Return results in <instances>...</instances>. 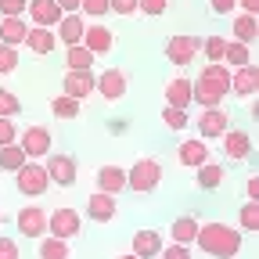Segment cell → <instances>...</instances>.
Listing matches in <instances>:
<instances>
[{
    "label": "cell",
    "instance_id": "31",
    "mask_svg": "<svg viewBox=\"0 0 259 259\" xmlns=\"http://www.w3.org/2000/svg\"><path fill=\"white\" fill-rule=\"evenodd\" d=\"M94 51H87L83 44H72V47H65V69H90L94 65Z\"/></svg>",
    "mask_w": 259,
    "mask_h": 259
},
{
    "label": "cell",
    "instance_id": "4",
    "mask_svg": "<svg viewBox=\"0 0 259 259\" xmlns=\"http://www.w3.org/2000/svg\"><path fill=\"white\" fill-rule=\"evenodd\" d=\"M15 184H18V191L25 194V198H44L47 187H51V177H47V169L36 158H29L22 169H15Z\"/></svg>",
    "mask_w": 259,
    "mask_h": 259
},
{
    "label": "cell",
    "instance_id": "39",
    "mask_svg": "<svg viewBox=\"0 0 259 259\" xmlns=\"http://www.w3.org/2000/svg\"><path fill=\"white\" fill-rule=\"evenodd\" d=\"M0 18H25V0H0Z\"/></svg>",
    "mask_w": 259,
    "mask_h": 259
},
{
    "label": "cell",
    "instance_id": "27",
    "mask_svg": "<svg viewBox=\"0 0 259 259\" xmlns=\"http://www.w3.org/2000/svg\"><path fill=\"white\" fill-rule=\"evenodd\" d=\"M223 177H227L223 166L209 158V162H202V166H198V177H194V184H198L202 191H216V187L223 184Z\"/></svg>",
    "mask_w": 259,
    "mask_h": 259
},
{
    "label": "cell",
    "instance_id": "49",
    "mask_svg": "<svg viewBox=\"0 0 259 259\" xmlns=\"http://www.w3.org/2000/svg\"><path fill=\"white\" fill-rule=\"evenodd\" d=\"M119 259H137V255H134V252H130V255H119Z\"/></svg>",
    "mask_w": 259,
    "mask_h": 259
},
{
    "label": "cell",
    "instance_id": "24",
    "mask_svg": "<svg viewBox=\"0 0 259 259\" xmlns=\"http://www.w3.org/2000/svg\"><path fill=\"white\" fill-rule=\"evenodd\" d=\"M166 105L169 108H191V79L177 76L166 83Z\"/></svg>",
    "mask_w": 259,
    "mask_h": 259
},
{
    "label": "cell",
    "instance_id": "32",
    "mask_svg": "<svg viewBox=\"0 0 259 259\" xmlns=\"http://www.w3.org/2000/svg\"><path fill=\"white\" fill-rule=\"evenodd\" d=\"M51 112H54V119H79V101L69 94H58L51 101Z\"/></svg>",
    "mask_w": 259,
    "mask_h": 259
},
{
    "label": "cell",
    "instance_id": "46",
    "mask_svg": "<svg viewBox=\"0 0 259 259\" xmlns=\"http://www.w3.org/2000/svg\"><path fill=\"white\" fill-rule=\"evenodd\" d=\"M245 191H248V202H259V180H255V177L245 180Z\"/></svg>",
    "mask_w": 259,
    "mask_h": 259
},
{
    "label": "cell",
    "instance_id": "47",
    "mask_svg": "<svg viewBox=\"0 0 259 259\" xmlns=\"http://www.w3.org/2000/svg\"><path fill=\"white\" fill-rule=\"evenodd\" d=\"M241 4V15H255L259 11V0H238Z\"/></svg>",
    "mask_w": 259,
    "mask_h": 259
},
{
    "label": "cell",
    "instance_id": "18",
    "mask_svg": "<svg viewBox=\"0 0 259 259\" xmlns=\"http://www.w3.org/2000/svg\"><path fill=\"white\" fill-rule=\"evenodd\" d=\"M177 158H180V166L198 169L202 162H209V158H212V151H209V144H205L202 137H191V141H184V144L177 148Z\"/></svg>",
    "mask_w": 259,
    "mask_h": 259
},
{
    "label": "cell",
    "instance_id": "5",
    "mask_svg": "<svg viewBox=\"0 0 259 259\" xmlns=\"http://www.w3.org/2000/svg\"><path fill=\"white\" fill-rule=\"evenodd\" d=\"M198 51H202V40L194 36V32H177V36L166 40V61L169 65H180V69L198 58Z\"/></svg>",
    "mask_w": 259,
    "mask_h": 259
},
{
    "label": "cell",
    "instance_id": "8",
    "mask_svg": "<svg viewBox=\"0 0 259 259\" xmlns=\"http://www.w3.org/2000/svg\"><path fill=\"white\" fill-rule=\"evenodd\" d=\"M18 148L25 151V158H44V155H51V148H54V137H51V130L47 126H25L22 134H18Z\"/></svg>",
    "mask_w": 259,
    "mask_h": 259
},
{
    "label": "cell",
    "instance_id": "25",
    "mask_svg": "<svg viewBox=\"0 0 259 259\" xmlns=\"http://www.w3.org/2000/svg\"><path fill=\"white\" fill-rule=\"evenodd\" d=\"M231 32H234V40L238 44H255L259 40V22H255V15H238L234 22H231Z\"/></svg>",
    "mask_w": 259,
    "mask_h": 259
},
{
    "label": "cell",
    "instance_id": "10",
    "mask_svg": "<svg viewBox=\"0 0 259 259\" xmlns=\"http://www.w3.org/2000/svg\"><path fill=\"white\" fill-rule=\"evenodd\" d=\"M97 87V76L90 69H65V83H61V94L76 97V101H83V97H90Z\"/></svg>",
    "mask_w": 259,
    "mask_h": 259
},
{
    "label": "cell",
    "instance_id": "7",
    "mask_svg": "<svg viewBox=\"0 0 259 259\" xmlns=\"http://www.w3.org/2000/svg\"><path fill=\"white\" fill-rule=\"evenodd\" d=\"M47 234H54V238H76V234H83V216L72 209V205H61V209H54L51 216H47Z\"/></svg>",
    "mask_w": 259,
    "mask_h": 259
},
{
    "label": "cell",
    "instance_id": "15",
    "mask_svg": "<svg viewBox=\"0 0 259 259\" xmlns=\"http://www.w3.org/2000/svg\"><path fill=\"white\" fill-rule=\"evenodd\" d=\"M115 212H119V205H115V194L94 191L90 198H87V216H90L94 223H112V220H115Z\"/></svg>",
    "mask_w": 259,
    "mask_h": 259
},
{
    "label": "cell",
    "instance_id": "13",
    "mask_svg": "<svg viewBox=\"0 0 259 259\" xmlns=\"http://www.w3.org/2000/svg\"><path fill=\"white\" fill-rule=\"evenodd\" d=\"M126 87H130V76L122 72V69H105L101 76H97V94L105 97V101H119V97L126 94Z\"/></svg>",
    "mask_w": 259,
    "mask_h": 259
},
{
    "label": "cell",
    "instance_id": "30",
    "mask_svg": "<svg viewBox=\"0 0 259 259\" xmlns=\"http://www.w3.org/2000/svg\"><path fill=\"white\" fill-rule=\"evenodd\" d=\"M248 61H252V47L248 44L227 40V47H223V65L227 69H238V65H248Z\"/></svg>",
    "mask_w": 259,
    "mask_h": 259
},
{
    "label": "cell",
    "instance_id": "3",
    "mask_svg": "<svg viewBox=\"0 0 259 259\" xmlns=\"http://www.w3.org/2000/svg\"><path fill=\"white\" fill-rule=\"evenodd\" d=\"M162 184V166L155 158H137L134 166L126 169V187L134 194H151Z\"/></svg>",
    "mask_w": 259,
    "mask_h": 259
},
{
    "label": "cell",
    "instance_id": "35",
    "mask_svg": "<svg viewBox=\"0 0 259 259\" xmlns=\"http://www.w3.org/2000/svg\"><path fill=\"white\" fill-rule=\"evenodd\" d=\"M162 122H166L173 134H180V130L191 122V115H187V108H169V105H166V112H162Z\"/></svg>",
    "mask_w": 259,
    "mask_h": 259
},
{
    "label": "cell",
    "instance_id": "2",
    "mask_svg": "<svg viewBox=\"0 0 259 259\" xmlns=\"http://www.w3.org/2000/svg\"><path fill=\"white\" fill-rule=\"evenodd\" d=\"M194 245L212 259H234L241 252V231L231 223H198Z\"/></svg>",
    "mask_w": 259,
    "mask_h": 259
},
{
    "label": "cell",
    "instance_id": "21",
    "mask_svg": "<svg viewBox=\"0 0 259 259\" xmlns=\"http://www.w3.org/2000/svg\"><path fill=\"white\" fill-rule=\"evenodd\" d=\"M25 47L32 54H51L58 47V36H54V29H44V25H29L25 32Z\"/></svg>",
    "mask_w": 259,
    "mask_h": 259
},
{
    "label": "cell",
    "instance_id": "11",
    "mask_svg": "<svg viewBox=\"0 0 259 259\" xmlns=\"http://www.w3.org/2000/svg\"><path fill=\"white\" fill-rule=\"evenodd\" d=\"M18 234L22 238L47 234V212H44V205H22L18 209Z\"/></svg>",
    "mask_w": 259,
    "mask_h": 259
},
{
    "label": "cell",
    "instance_id": "44",
    "mask_svg": "<svg viewBox=\"0 0 259 259\" xmlns=\"http://www.w3.org/2000/svg\"><path fill=\"white\" fill-rule=\"evenodd\" d=\"M0 259H22L18 241H11V238H0Z\"/></svg>",
    "mask_w": 259,
    "mask_h": 259
},
{
    "label": "cell",
    "instance_id": "45",
    "mask_svg": "<svg viewBox=\"0 0 259 259\" xmlns=\"http://www.w3.org/2000/svg\"><path fill=\"white\" fill-rule=\"evenodd\" d=\"M209 8H212V15H231L238 8V0H209Z\"/></svg>",
    "mask_w": 259,
    "mask_h": 259
},
{
    "label": "cell",
    "instance_id": "40",
    "mask_svg": "<svg viewBox=\"0 0 259 259\" xmlns=\"http://www.w3.org/2000/svg\"><path fill=\"white\" fill-rule=\"evenodd\" d=\"M158 259H191V245H177V241H169V245H162Z\"/></svg>",
    "mask_w": 259,
    "mask_h": 259
},
{
    "label": "cell",
    "instance_id": "28",
    "mask_svg": "<svg viewBox=\"0 0 259 259\" xmlns=\"http://www.w3.org/2000/svg\"><path fill=\"white\" fill-rule=\"evenodd\" d=\"M36 241H40V259H69V255H72V248H69V241H65V238L44 234V238H36Z\"/></svg>",
    "mask_w": 259,
    "mask_h": 259
},
{
    "label": "cell",
    "instance_id": "14",
    "mask_svg": "<svg viewBox=\"0 0 259 259\" xmlns=\"http://www.w3.org/2000/svg\"><path fill=\"white\" fill-rule=\"evenodd\" d=\"M25 15H29V22L32 25H44V29H54L58 25V18L65 15L54 0H25Z\"/></svg>",
    "mask_w": 259,
    "mask_h": 259
},
{
    "label": "cell",
    "instance_id": "1",
    "mask_svg": "<svg viewBox=\"0 0 259 259\" xmlns=\"http://www.w3.org/2000/svg\"><path fill=\"white\" fill-rule=\"evenodd\" d=\"M227 94H231V69L223 61H209L198 72V79H191V105L216 108V105H223Z\"/></svg>",
    "mask_w": 259,
    "mask_h": 259
},
{
    "label": "cell",
    "instance_id": "9",
    "mask_svg": "<svg viewBox=\"0 0 259 259\" xmlns=\"http://www.w3.org/2000/svg\"><path fill=\"white\" fill-rule=\"evenodd\" d=\"M227 130H231V115H227L220 105L216 108H202V115H198V137L202 141H220Z\"/></svg>",
    "mask_w": 259,
    "mask_h": 259
},
{
    "label": "cell",
    "instance_id": "26",
    "mask_svg": "<svg viewBox=\"0 0 259 259\" xmlns=\"http://www.w3.org/2000/svg\"><path fill=\"white\" fill-rule=\"evenodd\" d=\"M194 234H198V216H177L169 227V238L177 245H194Z\"/></svg>",
    "mask_w": 259,
    "mask_h": 259
},
{
    "label": "cell",
    "instance_id": "38",
    "mask_svg": "<svg viewBox=\"0 0 259 259\" xmlns=\"http://www.w3.org/2000/svg\"><path fill=\"white\" fill-rule=\"evenodd\" d=\"M223 47H227V40H223V36H216V32L202 40V51H205V58H209V61H223Z\"/></svg>",
    "mask_w": 259,
    "mask_h": 259
},
{
    "label": "cell",
    "instance_id": "17",
    "mask_svg": "<svg viewBox=\"0 0 259 259\" xmlns=\"http://www.w3.org/2000/svg\"><path fill=\"white\" fill-rule=\"evenodd\" d=\"M87 51H94V54H108L112 51V44H115V36H112V29L108 25H101V22H90L87 29H83V40H79Z\"/></svg>",
    "mask_w": 259,
    "mask_h": 259
},
{
    "label": "cell",
    "instance_id": "20",
    "mask_svg": "<svg viewBox=\"0 0 259 259\" xmlns=\"http://www.w3.org/2000/svg\"><path fill=\"white\" fill-rule=\"evenodd\" d=\"M94 191H105V194H119V191H126V169L122 166H101L97 169V187Z\"/></svg>",
    "mask_w": 259,
    "mask_h": 259
},
{
    "label": "cell",
    "instance_id": "33",
    "mask_svg": "<svg viewBox=\"0 0 259 259\" xmlns=\"http://www.w3.org/2000/svg\"><path fill=\"white\" fill-rule=\"evenodd\" d=\"M238 223H241L245 234H255V231H259V202H245V205L238 209Z\"/></svg>",
    "mask_w": 259,
    "mask_h": 259
},
{
    "label": "cell",
    "instance_id": "48",
    "mask_svg": "<svg viewBox=\"0 0 259 259\" xmlns=\"http://www.w3.org/2000/svg\"><path fill=\"white\" fill-rule=\"evenodd\" d=\"M54 4H58L65 15H69V11H79V0H54Z\"/></svg>",
    "mask_w": 259,
    "mask_h": 259
},
{
    "label": "cell",
    "instance_id": "34",
    "mask_svg": "<svg viewBox=\"0 0 259 259\" xmlns=\"http://www.w3.org/2000/svg\"><path fill=\"white\" fill-rule=\"evenodd\" d=\"M22 112V101H18V94L8 90V87H0V119H15Z\"/></svg>",
    "mask_w": 259,
    "mask_h": 259
},
{
    "label": "cell",
    "instance_id": "23",
    "mask_svg": "<svg viewBox=\"0 0 259 259\" xmlns=\"http://www.w3.org/2000/svg\"><path fill=\"white\" fill-rule=\"evenodd\" d=\"M25 32H29V22L25 18H0V44L22 47L25 44Z\"/></svg>",
    "mask_w": 259,
    "mask_h": 259
},
{
    "label": "cell",
    "instance_id": "43",
    "mask_svg": "<svg viewBox=\"0 0 259 259\" xmlns=\"http://www.w3.org/2000/svg\"><path fill=\"white\" fill-rule=\"evenodd\" d=\"M11 141H18V126H15V119H0V144H11Z\"/></svg>",
    "mask_w": 259,
    "mask_h": 259
},
{
    "label": "cell",
    "instance_id": "16",
    "mask_svg": "<svg viewBox=\"0 0 259 259\" xmlns=\"http://www.w3.org/2000/svg\"><path fill=\"white\" fill-rule=\"evenodd\" d=\"M259 90V69L248 61V65H238V69L231 72V94L238 97H255Z\"/></svg>",
    "mask_w": 259,
    "mask_h": 259
},
{
    "label": "cell",
    "instance_id": "37",
    "mask_svg": "<svg viewBox=\"0 0 259 259\" xmlns=\"http://www.w3.org/2000/svg\"><path fill=\"white\" fill-rule=\"evenodd\" d=\"M79 15L83 18H105L108 15V0H79Z\"/></svg>",
    "mask_w": 259,
    "mask_h": 259
},
{
    "label": "cell",
    "instance_id": "36",
    "mask_svg": "<svg viewBox=\"0 0 259 259\" xmlns=\"http://www.w3.org/2000/svg\"><path fill=\"white\" fill-rule=\"evenodd\" d=\"M15 69H18V47L0 44V76H11Z\"/></svg>",
    "mask_w": 259,
    "mask_h": 259
},
{
    "label": "cell",
    "instance_id": "19",
    "mask_svg": "<svg viewBox=\"0 0 259 259\" xmlns=\"http://www.w3.org/2000/svg\"><path fill=\"white\" fill-rule=\"evenodd\" d=\"M220 141H223L227 158H234V162L252 158V137H248V134H241V130H227V134H223Z\"/></svg>",
    "mask_w": 259,
    "mask_h": 259
},
{
    "label": "cell",
    "instance_id": "6",
    "mask_svg": "<svg viewBox=\"0 0 259 259\" xmlns=\"http://www.w3.org/2000/svg\"><path fill=\"white\" fill-rule=\"evenodd\" d=\"M44 169H47L51 184H58V187H72V184L79 180L76 158H72V155H65V151H51L47 162H44Z\"/></svg>",
    "mask_w": 259,
    "mask_h": 259
},
{
    "label": "cell",
    "instance_id": "12",
    "mask_svg": "<svg viewBox=\"0 0 259 259\" xmlns=\"http://www.w3.org/2000/svg\"><path fill=\"white\" fill-rule=\"evenodd\" d=\"M83 29H87V18H83L79 11H69V15H61V18H58L54 36H58V44L72 47V44H79V40H83Z\"/></svg>",
    "mask_w": 259,
    "mask_h": 259
},
{
    "label": "cell",
    "instance_id": "29",
    "mask_svg": "<svg viewBox=\"0 0 259 259\" xmlns=\"http://www.w3.org/2000/svg\"><path fill=\"white\" fill-rule=\"evenodd\" d=\"M25 151L18 148V141H11V144H0V169L4 173H15V169H22L25 166Z\"/></svg>",
    "mask_w": 259,
    "mask_h": 259
},
{
    "label": "cell",
    "instance_id": "22",
    "mask_svg": "<svg viewBox=\"0 0 259 259\" xmlns=\"http://www.w3.org/2000/svg\"><path fill=\"white\" fill-rule=\"evenodd\" d=\"M162 234L158 231H137L134 234V255L137 259H158V252H162Z\"/></svg>",
    "mask_w": 259,
    "mask_h": 259
},
{
    "label": "cell",
    "instance_id": "41",
    "mask_svg": "<svg viewBox=\"0 0 259 259\" xmlns=\"http://www.w3.org/2000/svg\"><path fill=\"white\" fill-rule=\"evenodd\" d=\"M166 8H169V0H137V11L141 15H166Z\"/></svg>",
    "mask_w": 259,
    "mask_h": 259
},
{
    "label": "cell",
    "instance_id": "42",
    "mask_svg": "<svg viewBox=\"0 0 259 259\" xmlns=\"http://www.w3.org/2000/svg\"><path fill=\"white\" fill-rule=\"evenodd\" d=\"M108 11L130 18V15H137V0H108Z\"/></svg>",
    "mask_w": 259,
    "mask_h": 259
}]
</instances>
